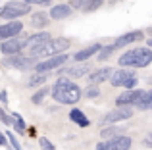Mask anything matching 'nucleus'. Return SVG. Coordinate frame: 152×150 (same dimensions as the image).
Returning <instances> with one entry per match:
<instances>
[{
  "label": "nucleus",
  "mask_w": 152,
  "mask_h": 150,
  "mask_svg": "<svg viewBox=\"0 0 152 150\" xmlns=\"http://www.w3.org/2000/svg\"><path fill=\"white\" fill-rule=\"evenodd\" d=\"M52 96H54V100L60 102V104H75V102H79V98H81V89H79L73 81H69V79H66V77H60L58 81H56L54 89H52Z\"/></svg>",
  "instance_id": "obj_1"
},
{
  "label": "nucleus",
  "mask_w": 152,
  "mask_h": 150,
  "mask_svg": "<svg viewBox=\"0 0 152 150\" xmlns=\"http://www.w3.org/2000/svg\"><path fill=\"white\" fill-rule=\"evenodd\" d=\"M152 62V50L150 48H133L129 52L121 54L118 60L119 66L123 68H146Z\"/></svg>",
  "instance_id": "obj_2"
},
{
  "label": "nucleus",
  "mask_w": 152,
  "mask_h": 150,
  "mask_svg": "<svg viewBox=\"0 0 152 150\" xmlns=\"http://www.w3.org/2000/svg\"><path fill=\"white\" fill-rule=\"evenodd\" d=\"M69 44H71V42L67 41V39H54V41L48 39L45 44L35 46V48H29V54L33 58H37V56H52V54H58V52L67 50Z\"/></svg>",
  "instance_id": "obj_3"
},
{
  "label": "nucleus",
  "mask_w": 152,
  "mask_h": 150,
  "mask_svg": "<svg viewBox=\"0 0 152 150\" xmlns=\"http://www.w3.org/2000/svg\"><path fill=\"white\" fill-rule=\"evenodd\" d=\"M31 10V4H25L23 0H12L4 8H0V15L4 19H18L21 15H27Z\"/></svg>",
  "instance_id": "obj_4"
},
{
  "label": "nucleus",
  "mask_w": 152,
  "mask_h": 150,
  "mask_svg": "<svg viewBox=\"0 0 152 150\" xmlns=\"http://www.w3.org/2000/svg\"><path fill=\"white\" fill-rule=\"evenodd\" d=\"M129 117H133V110L129 106H118L115 110L108 112L100 121H102V125H110V123H118V121H125Z\"/></svg>",
  "instance_id": "obj_5"
},
{
  "label": "nucleus",
  "mask_w": 152,
  "mask_h": 150,
  "mask_svg": "<svg viewBox=\"0 0 152 150\" xmlns=\"http://www.w3.org/2000/svg\"><path fill=\"white\" fill-rule=\"evenodd\" d=\"M131 148V139L125 135H115L114 139H108L96 146V150H129Z\"/></svg>",
  "instance_id": "obj_6"
},
{
  "label": "nucleus",
  "mask_w": 152,
  "mask_h": 150,
  "mask_svg": "<svg viewBox=\"0 0 152 150\" xmlns=\"http://www.w3.org/2000/svg\"><path fill=\"white\" fill-rule=\"evenodd\" d=\"M67 62V56L62 52L58 54H52L48 60L41 62V64H35V71H50V69H56V68H62L64 64Z\"/></svg>",
  "instance_id": "obj_7"
},
{
  "label": "nucleus",
  "mask_w": 152,
  "mask_h": 150,
  "mask_svg": "<svg viewBox=\"0 0 152 150\" xmlns=\"http://www.w3.org/2000/svg\"><path fill=\"white\" fill-rule=\"evenodd\" d=\"M27 46V39H15V37H10V39H4L2 46H0V50H2V54H8V56H12V54H19L23 48Z\"/></svg>",
  "instance_id": "obj_8"
},
{
  "label": "nucleus",
  "mask_w": 152,
  "mask_h": 150,
  "mask_svg": "<svg viewBox=\"0 0 152 150\" xmlns=\"http://www.w3.org/2000/svg\"><path fill=\"white\" fill-rule=\"evenodd\" d=\"M23 31V23L18 21V19H10L6 25H0V39H10V37H15Z\"/></svg>",
  "instance_id": "obj_9"
},
{
  "label": "nucleus",
  "mask_w": 152,
  "mask_h": 150,
  "mask_svg": "<svg viewBox=\"0 0 152 150\" xmlns=\"http://www.w3.org/2000/svg\"><path fill=\"white\" fill-rule=\"evenodd\" d=\"M6 64L8 66H14V68H18V69H21V71H23V69L33 68L37 62H35L33 56H18V54H12V58H8Z\"/></svg>",
  "instance_id": "obj_10"
},
{
  "label": "nucleus",
  "mask_w": 152,
  "mask_h": 150,
  "mask_svg": "<svg viewBox=\"0 0 152 150\" xmlns=\"http://www.w3.org/2000/svg\"><path fill=\"white\" fill-rule=\"evenodd\" d=\"M145 92L142 89H137V90H133V89H127L123 94H119L118 98H115V104L118 106H131V104H135V102L139 100V96Z\"/></svg>",
  "instance_id": "obj_11"
},
{
  "label": "nucleus",
  "mask_w": 152,
  "mask_h": 150,
  "mask_svg": "<svg viewBox=\"0 0 152 150\" xmlns=\"http://www.w3.org/2000/svg\"><path fill=\"white\" fill-rule=\"evenodd\" d=\"M145 39V33L142 31H131V33H125V35H121V37L115 41V48H121V46H127V44H131V42H135V41H142Z\"/></svg>",
  "instance_id": "obj_12"
},
{
  "label": "nucleus",
  "mask_w": 152,
  "mask_h": 150,
  "mask_svg": "<svg viewBox=\"0 0 152 150\" xmlns=\"http://www.w3.org/2000/svg\"><path fill=\"white\" fill-rule=\"evenodd\" d=\"M87 71H91V66L89 64H75V66H71V68H67V69H60L58 73H67L69 77L79 79V77H85Z\"/></svg>",
  "instance_id": "obj_13"
},
{
  "label": "nucleus",
  "mask_w": 152,
  "mask_h": 150,
  "mask_svg": "<svg viewBox=\"0 0 152 150\" xmlns=\"http://www.w3.org/2000/svg\"><path fill=\"white\" fill-rule=\"evenodd\" d=\"M71 6L69 4H58V6H54L50 10V17L52 19H66V17H69L71 15Z\"/></svg>",
  "instance_id": "obj_14"
},
{
  "label": "nucleus",
  "mask_w": 152,
  "mask_h": 150,
  "mask_svg": "<svg viewBox=\"0 0 152 150\" xmlns=\"http://www.w3.org/2000/svg\"><path fill=\"white\" fill-rule=\"evenodd\" d=\"M98 50H100V44L96 42V44H93V46H87V48L75 52V54H73V60H75V62H85V60H89L91 56H94Z\"/></svg>",
  "instance_id": "obj_15"
},
{
  "label": "nucleus",
  "mask_w": 152,
  "mask_h": 150,
  "mask_svg": "<svg viewBox=\"0 0 152 150\" xmlns=\"http://www.w3.org/2000/svg\"><path fill=\"white\" fill-rule=\"evenodd\" d=\"M112 71H114V69H110V68L98 69V71H94V73L89 75V83H91V85H100V83H104L106 79H110Z\"/></svg>",
  "instance_id": "obj_16"
},
{
  "label": "nucleus",
  "mask_w": 152,
  "mask_h": 150,
  "mask_svg": "<svg viewBox=\"0 0 152 150\" xmlns=\"http://www.w3.org/2000/svg\"><path fill=\"white\" fill-rule=\"evenodd\" d=\"M48 39H50V35L46 33V31H42V33H35V35H31V37L27 39V46H25V48H35V46H41V44H45Z\"/></svg>",
  "instance_id": "obj_17"
},
{
  "label": "nucleus",
  "mask_w": 152,
  "mask_h": 150,
  "mask_svg": "<svg viewBox=\"0 0 152 150\" xmlns=\"http://www.w3.org/2000/svg\"><path fill=\"white\" fill-rule=\"evenodd\" d=\"M131 77H135L133 71H125V69H121V71H112L110 81H112V85H114V87H119L121 83H125L127 79H131Z\"/></svg>",
  "instance_id": "obj_18"
},
{
  "label": "nucleus",
  "mask_w": 152,
  "mask_h": 150,
  "mask_svg": "<svg viewBox=\"0 0 152 150\" xmlns=\"http://www.w3.org/2000/svg\"><path fill=\"white\" fill-rule=\"evenodd\" d=\"M50 21V15L45 14V12H37V14L31 15V27H35V29H42L45 25H48Z\"/></svg>",
  "instance_id": "obj_19"
},
{
  "label": "nucleus",
  "mask_w": 152,
  "mask_h": 150,
  "mask_svg": "<svg viewBox=\"0 0 152 150\" xmlns=\"http://www.w3.org/2000/svg\"><path fill=\"white\" fill-rule=\"evenodd\" d=\"M135 106H137L139 110H150L152 108V92L150 90H145V92L139 96V100L135 102Z\"/></svg>",
  "instance_id": "obj_20"
},
{
  "label": "nucleus",
  "mask_w": 152,
  "mask_h": 150,
  "mask_svg": "<svg viewBox=\"0 0 152 150\" xmlns=\"http://www.w3.org/2000/svg\"><path fill=\"white\" fill-rule=\"evenodd\" d=\"M69 117H71V121H75V123H79L81 127H87V125L91 123V121H89V119L85 117V114H83L81 110H77V108H75V110H71V112H69Z\"/></svg>",
  "instance_id": "obj_21"
},
{
  "label": "nucleus",
  "mask_w": 152,
  "mask_h": 150,
  "mask_svg": "<svg viewBox=\"0 0 152 150\" xmlns=\"http://www.w3.org/2000/svg\"><path fill=\"white\" fill-rule=\"evenodd\" d=\"M46 79H48V75H46L45 71H37L33 75V77H29V83L27 85L29 87H39V85H45Z\"/></svg>",
  "instance_id": "obj_22"
},
{
  "label": "nucleus",
  "mask_w": 152,
  "mask_h": 150,
  "mask_svg": "<svg viewBox=\"0 0 152 150\" xmlns=\"http://www.w3.org/2000/svg\"><path fill=\"white\" fill-rule=\"evenodd\" d=\"M119 133H121V131H119L118 127H108V125H106V127L100 131V137H102L104 141H108V139H114V137L119 135Z\"/></svg>",
  "instance_id": "obj_23"
},
{
  "label": "nucleus",
  "mask_w": 152,
  "mask_h": 150,
  "mask_svg": "<svg viewBox=\"0 0 152 150\" xmlns=\"http://www.w3.org/2000/svg\"><path fill=\"white\" fill-rule=\"evenodd\" d=\"M114 50H115V46H114V44H110V46H104V48L100 46V50H98V60H100V62L108 60V58L112 56V52H114Z\"/></svg>",
  "instance_id": "obj_24"
},
{
  "label": "nucleus",
  "mask_w": 152,
  "mask_h": 150,
  "mask_svg": "<svg viewBox=\"0 0 152 150\" xmlns=\"http://www.w3.org/2000/svg\"><path fill=\"white\" fill-rule=\"evenodd\" d=\"M10 117H14V119H12V123H14V127L18 129L19 133L25 131V123H23V119H21V116H19V114H15V112H14Z\"/></svg>",
  "instance_id": "obj_25"
},
{
  "label": "nucleus",
  "mask_w": 152,
  "mask_h": 150,
  "mask_svg": "<svg viewBox=\"0 0 152 150\" xmlns=\"http://www.w3.org/2000/svg\"><path fill=\"white\" fill-rule=\"evenodd\" d=\"M46 94H48V89H41L39 92H35V94H33L31 102H33V104H42V100L46 98Z\"/></svg>",
  "instance_id": "obj_26"
},
{
  "label": "nucleus",
  "mask_w": 152,
  "mask_h": 150,
  "mask_svg": "<svg viewBox=\"0 0 152 150\" xmlns=\"http://www.w3.org/2000/svg\"><path fill=\"white\" fill-rule=\"evenodd\" d=\"M102 2H104V0H87L85 10L87 12H94V10H98V8L102 6Z\"/></svg>",
  "instance_id": "obj_27"
},
{
  "label": "nucleus",
  "mask_w": 152,
  "mask_h": 150,
  "mask_svg": "<svg viewBox=\"0 0 152 150\" xmlns=\"http://www.w3.org/2000/svg\"><path fill=\"white\" fill-rule=\"evenodd\" d=\"M4 135H6V139L10 141L12 148H14V150H21V146H19V143H18V139L14 137V133H10V131H4Z\"/></svg>",
  "instance_id": "obj_28"
},
{
  "label": "nucleus",
  "mask_w": 152,
  "mask_h": 150,
  "mask_svg": "<svg viewBox=\"0 0 152 150\" xmlns=\"http://www.w3.org/2000/svg\"><path fill=\"white\" fill-rule=\"evenodd\" d=\"M98 94H100V90H98L96 87H89V89L85 90V96H87V98H96Z\"/></svg>",
  "instance_id": "obj_29"
},
{
  "label": "nucleus",
  "mask_w": 152,
  "mask_h": 150,
  "mask_svg": "<svg viewBox=\"0 0 152 150\" xmlns=\"http://www.w3.org/2000/svg\"><path fill=\"white\" fill-rule=\"evenodd\" d=\"M39 143H41V146H42V150H54V144L50 143L48 139H45V137H42L41 141H39Z\"/></svg>",
  "instance_id": "obj_30"
},
{
  "label": "nucleus",
  "mask_w": 152,
  "mask_h": 150,
  "mask_svg": "<svg viewBox=\"0 0 152 150\" xmlns=\"http://www.w3.org/2000/svg\"><path fill=\"white\" fill-rule=\"evenodd\" d=\"M119 87H125V89H133V87H137V77L127 79V81H125V83H121Z\"/></svg>",
  "instance_id": "obj_31"
},
{
  "label": "nucleus",
  "mask_w": 152,
  "mask_h": 150,
  "mask_svg": "<svg viewBox=\"0 0 152 150\" xmlns=\"http://www.w3.org/2000/svg\"><path fill=\"white\" fill-rule=\"evenodd\" d=\"M0 121H2V123H6V125H12L10 116H6V112H4L2 108H0Z\"/></svg>",
  "instance_id": "obj_32"
},
{
  "label": "nucleus",
  "mask_w": 152,
  "mask_h": 150,
  "mask_svg": "<svg viewBox=\"0 0 152 150\" xmlns=\"http://www.w3.org/2000/svg\"><path fill=\"white\" fill-rule=\"evenodd\" d=\"M25 4H50L52 0H23Z\"/></svg>",
  "instance_id": "obj_33"
},
{
  "label": "nucleus",
  "mask_w": 152,
  "mask_h": 150,
  "mask_svg": "<svg viewBox=\"0 0 152 150\" xmlns=\"http://www.w3.org/2000/svg\"><path fill=\"white\" fill-rule=\"evenodd\" d=\"M0 102H2V104H8V94H6V90H0Z\"/></svg>",
  "instance_id": "obj_34"
},
{
  "label": "nucleus",
  "mask_w": 152,
  "mask_h": 150,
  "mask_svg": "<svg viewBox=\"0 0 152 150\" xmlns=\"http://www.w3.org/2000/svg\"><path fill=\"white\" fill-rule=\"evenodd\" d=\"M0 144H2V146H6V144H8V139H6V135H4L2 131H0Z\"/></svg>",
  "instance_id": "obj_35"
},
{
  "label": "nucleus",
  "mask_w": 152,
  "mask_h": 150,
  "mask_svg": "<svg viewBox=\"0 0 152 150\" xmlns=\"http://www.w3.org/2000/svg\"><path fill=\"white\" fill-rule=\"evenodd\" d=\"M10 150H14V148H10Z\"/></svg>",
  "instance_id": "obj_36"
}]
</instances>
